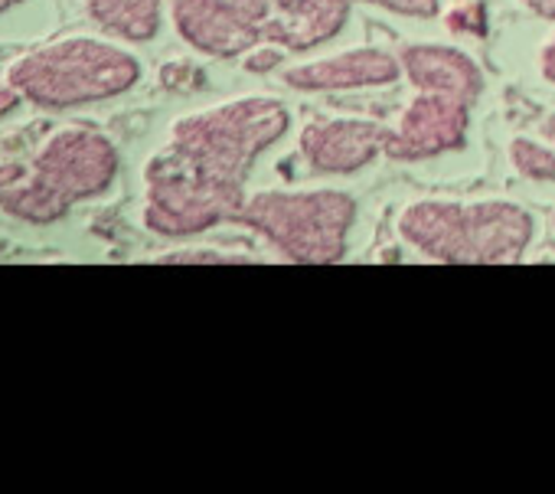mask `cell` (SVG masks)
Returning <instances> with one entry per match:
<instances>
[{
  "instance_id": "cell-20",
  "label": "cell",
  "mask_w": 555,
  "mask_h": 494,
  "mask_svg": "<svg viewBox=\"0 0 555 494\" xmlns=\"http://www.w3.org/2000/svg\"><path fill=\"white\" fill-rule=\"evenodd\" d=\"M21 105H24V99L17 96V89L8 79H0V122L11 118Z\"/></svg>"
},
{
  "instance_id": "cell-7",
  "label": "cell",
  "mask_w": 555,
  "mask_h": 494,
  "mask_svg": "<svg viewBox=\"0 0 555 494\" xmlns=\"http://www.w3.org/2000/svg\"><path fill=\"white\" fill-rule=\"evenodd\" d=\"M167 14L177 37L203 56L232 60L261 47L258 27L232 0H167Z\"/></svg>"
},
{
  "instance_id": "cell-9",
  "label": "cell",
  "mask_w": 555,
  "mask_h": 494,
  "mask_svg": "<svg viewBox=\"0 0 555 494\" xmlns=\"http://www.w3.org/2000/svg\"><path fill=\"white\" fill-rule=\"evenodd\" d=\"M399 56L379 47H353L344 53L318 56L298 66H288L282 83L295 92H353V89H383L399 83Z\"/></svg>"
},
{
  "instance_id": "cell-24",
  "label": "cell",
  "mask_w": 555,
  "mask_h": 494,
  "mask_svg": "<svg viewBox=\"0 0 555 494\" xmlns=\"http://www.w3.org/2000/svg\"><path fill=\"white\" fill-rule=\"evenodd\" d=\"M548 223H552V229H555V210H552V216H548Z\"/></svg>"
},
{
  "instance_id": "cell-1",
  "label": "cell",
  "mask_w": 555,
  "mask_h": 494,
  "mask_svg": "<svg viewBox=\"0 0 555 494\" xmlns=\"http://www.w3.org/2000/svg\"><path fill=\"white\" fill-rule=\"evenodd\" d=\"M288 128L292 115L278 99L242 96L180 115L157 154L199 187L242 206L248 167Z\"/></svg>"
},
{
  "instance_id": "cell-10",
  "label": "cell",
  "mask_w": 555,
  "mask_h": 494,
  "mask_svg": "<svg viewBox=\"0 0 555 494\" xmlns=\"http://www.w3.org/2000/svg\"><path fill=\"white\" fill-rule=\"evenodd\" d=\"M402 76L412 83L415 92H435L451 96L467 105H474L483 92V73L457 47L448 43H409L399 50Z\"/></svg>"
},
{
  "instance_id": "cell-19",
  "label": "cell",
  "mask_w": 555,
  "mask_h": 494,
  "mask_svg": "<svg viewBox=\"0 0 555 494\" xmlns=\"http://www.w3.org/2000/svg\"><path fill=\"white\" fill-rule=\"evenodd\" d=\"M282 60H285V50H282V47H268V43H261V47H255V50L245 56V69H248V73H271L274 66H282Z\"/></svg>"
},
{
  "instance_id": "cell-11",
  "label": "cell",
  "mask_w": 555,
  "mask_h": 494,
  "mask_svg": "<svg viewBox=\"0 0 555 494\" xmlns=\"http://www.w3.org/2000/svg\"><path fill=\"white\" fill-rule=\"evenodd\" d=\"M73 203L50 187L34 164L24 161H0V213L30 223V226H50L69 216Z\"/></svg>"
},
{
  "instance_id": "cell-4",
  "label": "cell",
  "mask_w": 555,
  "mask_h": 494,
  "mask_svg": "<svg viewBox=\"0 0 555 494\" xmlns=\"http://www.w3.org/2000/svg\"><path fill=\"white\" fill-rule=\"evenodd\" d=\"M235 223L258 232L288 263L331 266L347 256L357 200L337 187L258 190L245 197Z\"/></svg>"
},
{
  "instance_id": "cell-17",
  "label": "cell",
  "mask_w": 555,
  "mask_h": 494,
  "mask_svg": "<svg viewBox=\"0 0 555 494\" xmlns=\"http://www.w3.org/2000/svg\"><path fill=\"white\" fill-rule=\"evenodd\" d=\"M444 24L457 34H470V37H483L487 34V17H483V8L477 0H461L454 4L448 14H444Z\"/></svg>"
},
{
  "instance_id": "cell-18",
  "label": "cell",
  "mask_w": 555,
  "mask_h": 494,
  "mask_svg": "<svg viewBox=\"0 0 555 494\" xmlns=\"http://www.w3.org/2000/svg\"><path fill=\"white\" fill-rule=\"evenodd\" d=\"M366 4H376V8L399 14V17H435L441 0H366Z\"/></svg>"
},
{
  "instance_id": "cell-15",
  "label": "cell",
  "mask_w": 555,
  "mask_h": 494,
  "mask_svg": "<svg viewBox=\"0 0 555 494\" xmlns=\"http://www.w3.org/2000/svg\"><path fill=\"white\" fill-rule=\"evenodd\" d=\"M154 263L164 266H222V263H258L248 253H222V250H170Z\"/></svg>"
},
{
  "instance_id": "cell-14",
  "label": "cell",
  "mask_w": 555,
  "mask_h": 494,
  "mask_svg": "<svg viewBox=\"0 0 555 494\" xmlns=\"http://www.w3.org/2000/svg\"><path fill=\"white\" fill-rule=\"evenodd\" d=\"M506 154H509V164L516 174H522L529 180H555V148L519 135L509 141Z\"/></svg>"
},
{
  "instance_id": "cell-8",
  "label": "cell",
  "mask_w": 555,
  "mask_h": 494,
  "mask_svg": "<svg viewBox=\"0 0 555 494\" xmlns=\"http://www.w3.org/2000/svg\"><path fill=\"white\" fill-rule=\"evenodd\" d=\"M386 125L370 118H321L311 122L301 138V157L305 164L321 177H344L370 167L376 154L383 151Z\"/></svg>"
},
{
  "instance_id": "cell-23",
  "label": "cell",
  "mask_w": 555,
  "mask_h": 494,
  "mask_svg": "<svg viewBox=\"0 0 555 494\" xmlns=\"http://www.w3.org/2000/svg\"><path fill=\"white\" fill-rule=\"evenodd\" d=\"M21 4H27V0H0V17L11 14V11H14V8H21Z\"/></svg>"
},
{
  "instance_id": "cell-6",
  "label": "cell",
  "mask_w": 555,
  "mask_h": 494,
  "mask_svg": "<svg viewBox=\"0 0 555 494\" xmlns=\"http://www.w3.org/2000/svg\"><path fill=\"white\" fill-rule=\"evenodd\" d=\"M470 128V105L451 96L435 92H415L396 118L392 128H386L383 154L392 161H428L448 151H461L467 144Z\"/></svg>"
},
{
  "instance_id": "cell-5",
  "label": "cell",
  "mask_w": 555,
  "mask_h": 494,
  "mask_svg": "<svg viewBox=\"0 0 555 494\" xmlns=\"http://www.w3.org/2000/svg\"><path fill=\"white\" fill-rule=\"evenodd\" d=\"M30 164L73 206L108 193L121 174L118 144L105 131L86 125H66L47 135Z\"/></svg>"
},
{
  "instance_id": "cell-16",
  "label": "cell",
  "mask_w": 555,
  "mask_h": 494,
  "mask_svg": "<svg viewBox=\"0 0 555 494\" xmlns=\"http://www.w3.org/2000/svg\"><path fill=\"white\" fill-rule=\"evenodd\" d=\"M232 4L258 27V34H261V43H264V34H268V27L282 17L295 0H232Z\"/></svg>"
},
{
  "instance_id": "cell-13",
  "label": "cell",
  "mask_w": 555,
  "mask_h": 494,
  "mask_svg": "<svg viewBox=\"0 0 555 494\" xmlns=\"http://www.w3.org/2000/svg\"><path fill=\"white\" fill-rule=\"evenodd\" d=\"M167 0H86L95 27L121 43H151L160 34Z\"/></svg>"
},
{
  "instance_id": "cell-3",
  "label": "cell",
  "mask_w": 555,
  "mask_h": 494,
  "mask_svg": "<svg viewBox=\"0 0 555 494\" xmlns=\"http://www.w3.org/2000/svg\"><path fill=\"white\" fill-rule=\"evenodd\" d=\"M144 76L141 60L112 37L69 34L21 53L4 79L43 112H73L131 92Z\"/></svg>"
},
{
  "instance_id": "cell-12",
  "label": "cell",
  "mask_w": 555,
  "mask_h": 494,
  "mask_svg": "<svg viewBox=\"0 0 555 494\" xmlns=\"http://www.w3.org/2000/svg\"><path fill=\"white\" fill-rule=\"evenodd\" d=\"M350 17V0H295V4L278 17L264 43L282 47L285 53H305L331 43Z\"/></svg>"
},
{
  "instance_id": "cell-21",
  "label": "cell",
  "mask_w": 555,
  "mask_h": 494,
  "mask_svg": "<svg viewBox=\"0 0 555 494\" xmlns=\"http://www.w3.org/2000/svg\"><path fill=\"white\" fill-rule=\"evenodd\" d=\"M539 73L555 86V34L542 43V50H539Z\"/></svg>"
},
{
  "instance_id": "cell-2",
  "label": "cell",
  "mask_w": 555,
  "mask_h": 494,
  "mask_svg": "<svg viewBox=\"0 0 555 494\" xmlns=\"http://www.w3.org/2000/svg\"><path fill=\"white\" fill-rule=\"evenodd\" d=\"M396 229L409 250L444 266H513L522 263L535 219L513 200H415Z\"/></svg>"
},
{
  "instance_id": "cell-22",
  "label": "cell",
  "mask_w": 555,
  "mask_h": 494,
  "mask_svg": "<svg viewBox=\"0 0 555 494\" xmlns=\"http://www.w3.org/2000/svg\"><path fill=\"white\" fill-rule=\"evenodd\" d=\"M522 8H529L535 17H542V21H548V24H555V0H519Z\"/></svg>"
}]
</instances>
